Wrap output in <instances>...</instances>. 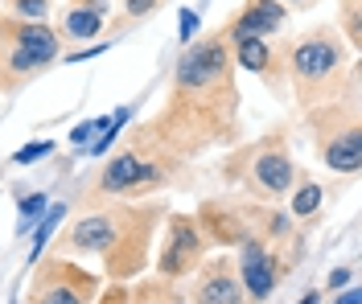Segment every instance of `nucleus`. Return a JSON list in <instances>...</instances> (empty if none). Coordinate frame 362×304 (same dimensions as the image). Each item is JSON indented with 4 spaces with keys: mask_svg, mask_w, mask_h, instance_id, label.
Wrapping results in <instances>:
<instances>
[{
    "mask_svg": "<svg viewBox=\"0 0 362 304\" xmlns=\"http://www.w3.org/2000/svg\"><path fill=\"white\" fill-rule=\"evenodd\" d=\"M334 304H362V292H358V288H350V292H341Z\"/></svg>",
    "mask_w": 362,
    "mask_h": 304,
    "instance_id": "5701e85b",
    "label": "nucleus"
},
{
    "mask_svg": "<svg viewBox=\"0 0 362 304\" xmlns=\"http://www.w3.org/2000/svg\"><path fill=\"white\" fill-rule=\"evenodd\" d=\"M169 284L165 276H157V280L140 284V288H132L128 292V304H173V292H169Z\"/></svg>",
    "mask_w": 362,
    "mask_h": 304,
    "instance_id": "4468645a",
    "label": "nucleus"
},
{
    "mask_svg": "<svg viewBox=\"0 0 362 304\" xmlns=\"http://www.w3.org/2000/svg\"><path fill=\"white\" fill-rule=\"evenodd\" d=\"M70 4H74V8H90V13H103V17H107V8H112L107 0H70Z\"/></svg>",
    "mask_w": 362,
    "mask_h": 304,
    "instance_id": "412c9836",
    "label": "nucleus"
},
{
    "mask_svg": "<svg viewBox=\"0 0 362 304\" xmlns=\"http://www.w3.org/2000/svg\"><path fill=\"white\" fill-rule=\"evenodd\" d=\"M62 214H66V206H54V210H49V218L42 222V231H37V238H33V263H37V255H42V247H45V238H49V231L62 222Z\"/></svg>",
    "mask_w": 362,
    "mask_h": 304,
    "instance_id": "dca6fc26",
    "label": "nucleus"
},
{
    "mask_svg": "<svg viewBox=\"0 0 362 304\" xmlns=\"http://www.w3.org/2000/svg\"><path fill=\"white\" fill-rule=\"evenodd\" d=\"M346 37H350V46H358L362 42V33H358V0H346Z\"/></svg>",
    "mask_w": 362,
    "mask_h": 304,
    "instance_id": "6ab92c4d",
    "label": "nucleus"
},
{
    "mask_svg": "<svg viewBox=\"0 0 362 304\" xmlns=\"http://www.w3.org/2000/svg\"><path fill=\"white\" fill-rule=\"evenodd\" d=\"M202 255H206V234H202V226H198V218H189V214H169L157 272L165 280H181V276H189V272L202 263Z\"/></svg>",
    "mask_w": 362,
    "mask_h": 304,
    "instance_id": "0eeeda50",
    "label": "nucleus"
},
{
    "mask_svg": "<svg viewBox=\"0 0 362 304\" xmlns=\"http://www.w3.org/2000/svg\"><path fill=\"white\" fill-rule=\"evenodd\" d=\"M107 49V42L103 46H87V49H74V54H66V62H83V58H95V54H103Z\"/></svg>",
    "mask_w": 362,
    "mask_h": 304,
    "instance_id": "4be33fe9",
    "label": "nucleus"
},
{
    "mask_svg": "<svg viewBox=\"0 0 362 304\" xmlns=\"http://www.w3.org/2000/svg\"><path fill=\"white\" fill-rule=\"evenodd\" d=\"M284 17H288L284 0H247L243 13H235L226 21L223 37L226 42H239V37H272V33H280Z\"/></svg>",
    "mask_w": 362,
    "mask_h": 304,
    "instance_id": "9d476101",
    "label": "nucleus"
},
{
    "mask_svg": "<svg viewBox=\"0 0 362 304\" xmlns=\"http://www.w3.org/2000/svg\"><path fill=\"white\" fill-rule=\"evenodd\" d=\"M8 8H13V17H21V21H45L49 0H8Z\"/></svg>",
    "mask_w": 362,
    "mask_h": 304,
    "instance_id": "2eb2a0df",
    "label": "nucleus"
},
{
    "mask_svg": "<svg viewBox=\"0 0 362 304\" xmlns=\"http://www.w3.org/2000/svg\"><path fill=\"white\" fill-rule=\"evenodd\" d=\"M338 33L341 29L334 25H321V29H309L305 37H288L276 46L280 71L309 111L341 99L346 87H354V62Z\"/></svg>",
    "mask_w": 362,
    "mask_h": 304,
    "instance_id": "f03ea898",
    "label": "nucleus"
},
{
    "mask_svg": "<svg viewBox=\"0 0 362 304\" xmlns=\"http://www.w3.org/2000/svg\"><path fill=\"white\" fill-rule=\"evenodd\" d=\"M173 304H177V300H173Z\"/></svg>",
    "mask_w": 362,
    "mask_h": 304,
    "instance_id": "bb28decb",
    "label": "nucleus"
},
{
    "mask_svg": "<svg viewBox=\"0 0 362 304\" xmlns=\"http://www.w3.org/2000/svg\"><path fill=\"white\" fill-rule=\"evenodd\" d=\"M309 123L317 132V152H321V164L329 173H341V177H354L362 164V123H358V103L354 95H341L325 107H313L309 111Z\"/></svg>",
    "mask_w": 362,
    "mask_h": 304,
    "instance_id": "20e7f679",
    "label": "nucleus"
},
{
    "mask_svg": "<svg viewBox=\"0 0 362 304\" xmlns=\"http://www.w3.org/2000/svg\"><path fill=\"white\" fill-rule=\"evenodd\" d=\"M42 210H45V193H29V197L21 202V214H25V218H33V214H42Z\"/></svg>",
    "mask_w": 362,
    "mask_h": 304,
    "instance_id": "aec40b11",
    "label": "nucleus"
},
{
    "mask_svg": "<svg viewBox=\"0 0 362 304\" xmlns=\"http://www.w3.org/2000/svg\"><path fill=\"white\" fill-rule=\"evenodd\" d=\"M346 280H350V272H346V267H341V272H329V288H341Z\"/></svg>",
    "mask_w": 362,
    "mask_h": 304,
    "instance_id": "b1692460",
    "label": "nucleus"
},
{
    "mask_svg": "<svg viewBox=\"0 0 362 304\" xmlns=\"http://www.w3.org/2000/svg\"><path fill=\"white\" fill-rule=\"evenodd\" d=\"M49 152H54V144H49V140L25 144V148H17V152H13V164H29V161H42V157H49Z\"/></svg>",
    "mask_w": 362,
    "mask_h": 304,
    "instance_id": "f3484780",
    "label": "nucleus"
},
{
    "mask_svg": "<svg viewBox=\"0 0 362 304\" xmlns=\"http://www.w3.org/2000/svg\"><path fill=\"white\" fill-rule=\"evenodd\" d=\"M198 29H202V17H198L194 8H181V42H185V46L198 37Z\"/></svg>",
    "mask_w": 362,
    "mask_h": 304,
    "instance_id": "a211bd4d",
    "label": "nucleus"
},
{
    "mask_svg": "<svg viewBox=\"0 0 362 304\" xmlns=\"http://www.w3.org/2000/svg\"><path fill=\"white\" fill-rule=\"evenodd\" d=\"M293 202H288V210H293V218H313L317 210H321V202H325V189L317 186L313 177H305V173H296V181H293Z\"/></svg>",
    "mask_w": 362,
    "mask_h": 304,
    "instance_id": "ddd939ff",
    "label": "nucleus"
},
{
    "mask_svg": "<svg viewBox=\"0 0 362 304\" xmlns=\"http://www.w3.org/2000/svg\"><path fill=\"white\" fill-rule=\"evenodd\" d=\"M99 29H103V13H90V8H74V4H66L62 25H58V37H70V42H90Z\"/></svg>",
    "mask_w": 362,
    "mask_h": 304,
    "instance_id": "f8f14e48",
    "label": "nucleus"
},
{
    "mask_svg": "<svg viewBox=\"0 0 362 304\" xmlns=\"http://www.w3.org/2000/svg\"><path fill=\"white\" fill-rule=\"evenodd\" d=\"M99 276L83 272L78 263H66V255H45L33 272L29 300L33 304H95Z\"/></svg>",
    "mask_w": 362,
    "mask_h": 304,
    "instance_id": "423d86ee",
    "label": "nucleus"
},
{
    "mask_svg": "<svg viewBox=\"0 0 362 304\" xmlns=\"http://www.w3.org/2000/svg\"><path fill=\"white\" fill-rule=\"evenodd\" d=\"M239 177L255 197H288V189L296 181V161L288 152L284 136H268V140L251 144L239 157Z\"/></svg>",
    "mask_w": 362,
    "mask_h": 304,
    "instance_id": "39448f33",
    "label": "nucleus"
},
{
    "mask_svg": "<svg viewBox=\"0 0 362 304\" xmlns=\"http://www.w3.org/2000/svg\"><path fill=\"white\" fill-rule=\"evenodd\" d=\"M280 259L276 251L268 247V238H259V234H251L239 243V255H235V272H239V280H243V292H247L251 304L268 300L272 292H276V284H280Z\"/></svg>",
    "mask_w": 362,
    "mask_h": 304,
    "instance_id": "6e6552de",
    "label": "nucleus"
},
{
    "mask_svg": "<svg viewBox=\"0 0 362 304\" xmlns=\"http://www.w3.org/2000/svg\"><path fill=\"white\" fill-rule=\"evenodd\" d=\"M160 222L157 206H103L83 214L70 231L54 238V255H99L112 280H128L144 267L153 226Z\"/></svg>",
    "mask_w": 362,
    "mask_h": 304,
    "instance_id": "f257e3e1",
    "label": "nucleus"
},
{
    "mask_svg": "<svg viewBox=\"0 0 362 304\" xmlns=\"http://www.w3.org/2000/svg\"><path fill=\"white\" fill-rule=\"evenodd\" d=\"M189 304H251L243 292V280L235 272V259H206L194 267L189 280Z\"/></svg>",
    "mask_w": 362,
    "mask_h": 304,
    "instance_id": "1a4fd4ad",
    "label": "nucleus"
},
{
    "mask_svg": "<svg viewBox=\"0 0 362 304\" xmlns=\"http://www.w3.org/2000/svg\"><path fill=\"white\" fill-rule=\"evenodd\" d=\"M288 4H309V0H288Z\"/></svg>",
    "mask_w": 362,
    "mask_h": 304,
    "instance_id": "a878e982",
    "label": "nucleus"
},
{
    "mask_svg": "<svg viewBox=\"0 0 362 304\" xmlns=\"http://www.w3.org/2000/svg\"><path fill=\"white\" fill-rule=\"evenodd\" d=\"M317 300H321V296H317V292H309V296H305L300 304H317Z\"/></svg>",
    "mask_w": 362,
    "mask_h": 304,
    "instance_id": "393cba45",
    "label": "nucleus"
},
{
    "mask_svg": "<svg viewBox=\"0 0 362 304\" xmlns=\"http://www.w3.org/2000/svg\"><path fill=\"white\" fill-rule=\"evenodd\" d=\"M230 46V58L251 74H264L272 87L280 91L284 87V71H280V58H276V46L268 37H239V42H226Z\"/></svg>",
    "mask_w": 362,
    "mask_h": 304,
    "instance_id": "9b49d317",
    "label": "nucleus"
},
{
    "mask_svg": "<svg viewBox=\"0 0 362 304\" xmlns=\"http://www.w3.org/2000/svg\"><path fill=\"white\" fill-rule=\"evenodd\" d=\"M177 164V152H169L165 144L144 128V136L132 140L124 152H115L112 161L103 164L99 181H95V193L99 197H132V193H148L169 181Z\"/></svg>",
    "mask_w": 362,
    "mask_h": 304,
    "instance_id": "7ed1b4c3",
    "label": "nucleus"
}]
</instances>
